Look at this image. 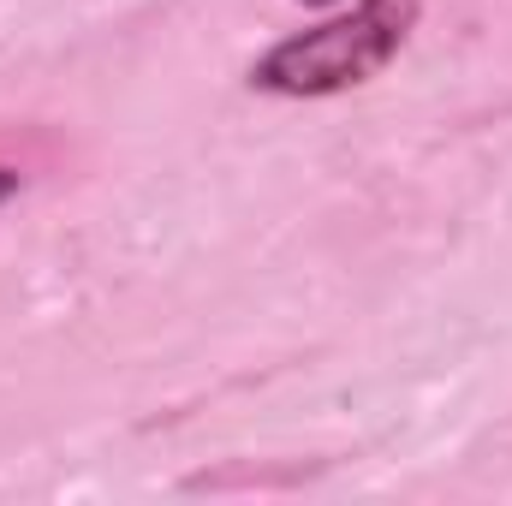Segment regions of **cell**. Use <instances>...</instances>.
<instances>
[{"label":"cell","mask_w":512,"mask_h":506,"mask_svg":"<svg viewBox=\"0 0 512 506\" xmlns=\"http://www.w3.org/2000/svg\"><path fill=\"white\" fill-rule=\"evenodd\" d=\"M423 0H358L352 12L274 42L251 66V84L268 96H340L370 84L387 60L405 48Z\"/></svg>","instance_id":"obj_1"},{"label":"cell","mask_w":512,"mask_h":506,"mask_svg":"<svg viewBox=\"0 0 512 506\" xmlns=\"http://www.w3.org/2000/svg\"><path fill=\"white\" fill-rule=\"evenodd\" d=\"M6 197H18V173H12V167H0V203H6Z\"/></svg>","instance_id":"obj_2"},{"label":"cell","mask_w":512,"mask_h":506,"mask_svg":"<svg viewBox=\"0 0 512 506\" xmlns=\"http://www.w3.org/2000/svg\"><path fill=\"white\" fill-rule=\"evenodd\" d=\"M304 6H334V0H304Z\"/></svg>","instance_id":"obj_3"}]
</instances>
